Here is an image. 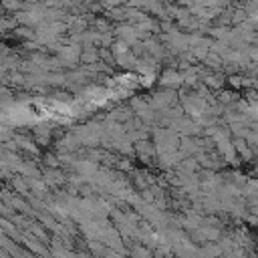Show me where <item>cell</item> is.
Returning a JSON list of instances; mask_svg holds the SVG:
<instances>
[{
	"label": "cell",
	"instance_id": "52a82bcc",
	"mask_svg": "<svg viewBox=\"0 0 258 258\" xmlns=\"http://www.w3.org/2000/svg\"><path fill=\"white\" fill-rule=\"evenodd\" d=\"M115 62H117L119 67H123V69H137L139 56H137L133 50H127V52H123V54H117V56H115Z\"/></svg>",
	"mask_w": 258,
	"mask_h": 258
},
{
	"label": "cell",
	"instance_id": "9c48e42d",
	"mask_svg": "<svg viewBox=\"0 0 258 258\" xmlns=\"http://www.w3.org/2000/svg\"><path fill=\"white\" fill-rule=\"evenodd\" d=\"M99 50L95 44H89V46H83V54H81V62H87V64H97L99 60Z\"/></svg>",
	"mask_w": 258,
	"mask_h": 258
},
{
	"label": "cell",
	"instance_id": "9a60e30c",
	"mask_svg": "<svg viewBox=\"0 0 258 258\" xmlns=\"http://www.w3.org/2000/svg\"><path fill=\"white\" fill-rule=\"evenodd\" d=\"M115 165H117V169H121V171H131V169H133V165H131V161H129L127 155H125L123 159H117Z\"/></svg>",
	"mask_w": 258,
	"mask_h": 258
},
{
	"label": "cell",
	"instance_id": "30bf717a",
	"mask_svg": "<svg viewBox=\"0 0 258 258\" xmlns=\"http://www.w3.org/2000/svg\"><path fill=\"white\" fill-rule=\"evenodd\" d=\"M204 85H208L210 89L220 91V89H224L226 81H224V77L218 75V73H206V75H204Z\"/></svg>",
	"mask_w": 258,
	"mask_h": 258
},
{
	"label": "cell",
	"instance_id": "3957f363",
	"mask_svg": "<svg viewBox=\"0 0 258 258\" xmlns=\"http://www.w3.org/2000/svg\"><path fill=\"white\" fill-rule=\"evenodd\" d=\"M216 151H218V155H220L226 163H236V155H238V151H236L234 141H230V137L216 141Z\"/></svg>",
	"mask_w": 258,
	"mask_h": 258
},
{
	"label": "cell",
	"instance_id": "ac0fdd59",
	"mask_svg": "<svg viewBox=\"0 0 258 258\" xmlns=\"http://www.w3.org/2000/svg\"><path fill=\"white\" fill-rule=\"evenodd\" d=\"M12 85H22L24 83V77L20 75V73H12V81H10Z\"/></svg>",
	"mask_w": 258,
	"mask_h": 258
},
{
	"label": "cell",
	"instance_id": "ba28073f",
	"mask_svg": "<svg viewBox=\"0 0 258 258\" xmlns=\"http://www.w3.org/2000/svg\"><path fill=\"white\" fill-rule=\"evenodd\" d=\"M42 179L48 183V187H56V185H62L67 177H64V175L58 171V167H48V169L44 171Z\"/></svg>",
	"mask_w": 258,
	"mask_h": 258
},
{
	"label": "cell",
	"instance_id": "5bb4252c",
	"mask_svg": "<svg viewBox=\"0 0 258 258\" xmlns=\"http://www.w3.org/2000/svg\"><path fill=\"white\" fill-rule=\"evenodd\" d=\"M4 8H6V10H14V12H18V10L24 8V4H22V0H4Z\"/></svg>",
	"mask_w": 258,
	"mask_h": 258
},
{
	"label": "cell",
	"instance_id": "7c38bea8",
	"mask_svg": "<svg viewBox=\"0 0 258 258\" xmlns=\"http://www.w3.org/2000/svg\"><path fill=\"white\" fill-rule=\"evenodd\" d=\"M62 161H60V157H58V153L54 155V153H46L44 155V165L46 167H58Z\"/></svg>",
	"mask_w": 258,
	"mask_h": 258
},
{
	"label": "cell",
	"instance_id": "277c9868",
	"mask_svg": "<svg viewBox=\"0 0 258 258\" xmlns=\"http://www.w3.org/2000/svg\"><path fill=\"white\" fill-rule=\"evenodd\" d=\"M115 36H117L119 40H125L129 46H133V44L139 40V32H137L135 24H131V22L119 24V26L115 28Z\"/></svg>",
	"mask_w": 258,
	"mask_h": 258
},
{
	"label": "cell",
	"instance_id": "2e32d148",
	"mask_svg": "<svg viewBox=\"0 0 258 258\" xmlns=\"http://www.w3.org/2000/svg\"><path fill=\"white\" fill-rule=\"evenodd\" d=\"M131 254H135V256H147V254H151V250H147V248H143V246H137V248H133V250H129Z\"/></svg>",
	"mask_w": 258,
	"mask_h": 258
},
{
	"label": "cell",
	"instance_id": "8992f818",
	"mask_svg": "<svg viewBox=\"0 0 258 258\" xmlns=\"http://www.w3.org/2000/svg\"><path fill=\"white\" fill-rule=\"evenodd\" d=\"M159 85H161V87H167V89H179L181 85H185V83H183V73H177V71L169 69V71H165V73L161 75Z\"/></svg>",
	"mask_w": 258,
	"mask_h": 258
},
{
	"label": "cell",
	"instance_id": "8fae6325",
	"mask_svg": "<svg viewBox=\"0 0 258 258\" xmlns=\"http://www.w3.org/2000/svg\"><path fill=\"white\" fill-rule=\"evenodd\" d=\"M107 14H109L111 20H125V6L119 4V6H115V8H109Z\"/></svg>",
	"mask_w": 258,
	"mask_h": 258
},
{
	"label": "cell",
	"instance_id": "7a4b0ae2",
	"mask_svg": "<svg viewBox=\"0 0 258 258\" xmlns=\"http://www.w3.org/2000/svg\"><path fill=\"white\" fill-rule=\"evenodd\" d=\"M81 54H83V44H77V42H67L58 50V58L67 67H75L81 60Z\"/></svg>",
	"mask_w": 258,
	"mask_h": 258
},
{
	"label": "cell",
	"instance_id": "e0dca14e",
	"mask_svg": "<svg viewBox=\"0 0 258 258\" xmlns=\"http://www.w3.org/2000/svg\"><path fill=\"white\" fill-rule=\"evenodd\" d=\"M101 4L105 6V10H109V8L119 6V4H121V0H101Z\"/></svg>",
	"mask_w": 258,
	"mask_h": 258
},
{
	"label": "cell",
	"instance_id": "6da1fadb",
	"mask_svg": "<svg viewBox=\"0 0 258 258\" xmlns=\"http://www.w3.org/2000/svg\"><path fill=\"white\" fill-rule=\"evenodd\" d=\"M179 139H181V135L177 131H173L171 127H157V129H153V143L157 147V153L177 149L179 147Z\"/></svg>",
	"mask_w": 258,
	"mask_h": 258
},
{
	"label": "cell",
	"instance_id": "5b68a950",
	"mask_svg": "<svg viewBox=\"0 0 258 258\" xmlns=\"http://www.w3.org/2000/svg\"><path fill=\"white\" fill-rule=\"evenodd\" d=\"M135 151H137V155H139L145 163H149V161H153V159L157 157V147H155V143H151V141H147V139L135 141Z\"/></svg>",
	"mask_w": 258,
	"mask_h": 258
},
{
	"label": "cell",
	"instance_id": "4fadbf2b",
	"mask_svg": "<svg viewBox=\"0 0 258 258\" xmlns=\"http://www.w3.org/2000/svg\"><path fill=\"white\" fill-rule=\"evenodd\" d=\"M232 101H234V93H232V91H222V89H220L218 103H220V105H228V103H232Z\"/></svg>",
	"mask_w": 258,
	"mask_h": 258
},
{
	"label": "cell",
	"instance_id": "d6986e66",
	"mask_svg": "<svg viewBox=\"0 0 258 258\" xmlns=\"http://www.w3.org/2000/svg\"><path fill=\"white\" fill-rule=\"evenodd\" d=\"M228 2H232V0H226V4H228Z\"/></svg>",
	"mask_w": 258,
	"mask_h": 258
}]
</instances>
